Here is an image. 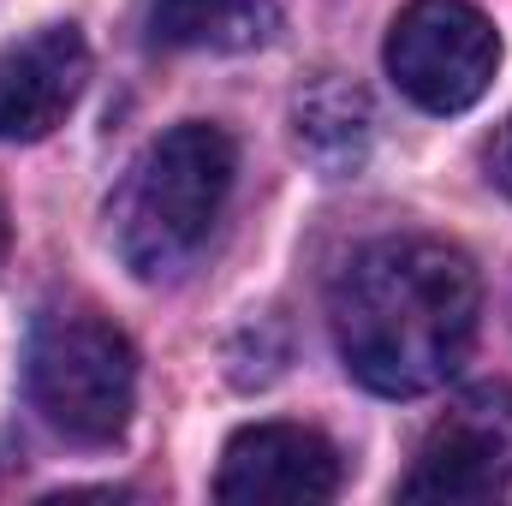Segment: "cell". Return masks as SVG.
<instances>
[{
	"instance_id": "3",
	"label": "cell",
	"mask_w": 512,
	"mask_h": 506,
	"mask_svg": "<svg viewBox=\"0 0 512 506\" xmlns=\"http://www.w3.org/2000/svg\"><path fill=\"white\" fill-rule=\"evenodd\" d=\"M30 399L78 447L120 441L131 423V405H137L131 340L90 310L42 316L30 334Z\"/></svg>"
},
{
	"instance_id": "11",
	"label": "cell",
	"mask_w": 512,
	"mask_h": 506,
	"mask_svg": "<svg viewBox=\"0 0 512 506\" xmlns=\"http://www.w3.org/2000/svg\"><path fill=\"white\" fill-rule=\"evenodd\" d=\"M6 239H12V233H6V209H0V262H6Z\"/></svg>"
},
{
	"instance_id": "4",
	"label": "cell",
	"mask_w": 512,
	"mask_h": 506,
	"mask_svg": "<svg viewBox=\"0 0 512 506\" xmlns=\"http://www.w3.org/2000/svg\"><path fill=\"white\" fill-rule=\"evenodd\" d=\"M387 78L423 114H465L501 66V36L471 0H411L387 24Z\"/></svg>"
},
{
	"instance_id": "10",
	"label": "cell",
	"mask_w": 512,
	"mask_h": 506,
	"mask_svg": "<svg viewBox=\"0 0 512 506\" xmlns=\"http://www.w3.org/2000/svg\"><path fill=\"white\" fill-rule=\"evenodd\" d=\"M483 167H489V179H495V185L512 197V120L495 131V137H489V149H483Z\"/></svg>"
},
{
	"instance_id": "1",
	"label": "cell",
	"mask_w": 512,
	"mask_h": 506,
	"mask_svg": "<svg viewBox=\"0 0 512 506\" xmlns=\"http://www.w3.org/2000/svg\"><path fill=\"white\" fill-rule=\"evenodd\" d=\"M477 268L447 239H376L334 280L328 316L346 370L370 393L411 399L453 376L477 340Z\"/></svg>"
},
{
	"instance_id": "5",
	"label": "cell",
	"mask_w": 512,
	"mask_h": 506,
	"mask_svg": "<svg viewBox=\"0 0 512 506\" xmlns=\"http://www.w3.org/2000/svg\"><path fill=\"white\" fill-rule=\"evenodd\" d=\"M512 483V387H465L423 435L399 501H495Z\"/></svg>"
},
{
	"instance_id": "7",
	"label": "cell",
	"mask_w": 512,
	"mask_h": 506,
	"mask_svg": "<svg viewBox=\"0 0 512 506\" xmlns=\"http://www.w3.org/2000/svg\"><path fill=\"white\" fill-rule=\"evenodd\" d=\"M90 84V42L78 24H42L0 48V143H42Z\"/></svg>"
},
{
	"instance_id": "2",
	"label": "cell",
	"mask_w": 512,
	"mask_h": 506,
	"mask_svg": "<svg viewBox=\"0 0 512 506\" xmlns=\"http://www.w3.org/2000/svg\"><path fill=\"white\" fill-rule=\"evenodd\" d=\"M233 173L239 149L221 126L191 120L161 131L126 167L108 203V233L120 262L137 280H173L179 268H191V256L209 245L233 197Z\"/></svg>"
},
{
	"instance_id": "9",
	"label": "cell",
	"mask_w": 512,
	"mask_h": 506,
	"mask_svg": "<svg viewBox=\"0 0 512 506\" xmlns=\"http://www.w3.org/2000/svg\"><path fill=\"white\" fill-rule=\"evenodd\" d=\"M155 48H256L274 36V0H149Z\"/></svg>"
},
{
	"instance_id": "8",
	"label": "cell",
	"mask_w": 512,
	"mask_h": 506,
	"mask_svg": "<svg viewBox=\"0 0 512 506\" xmlns=\"http://www.w3.org/2000/svg\"><path fill=\"white\" fill-rule=\"evenodd\" d=\"M292 137L298 149L322 167V173H352L370 155L376 137V114L370 96L346 78H316L298 102H292Z\"/></svg>"
},
{
	"instance_id": "6",
	"label": "cell",
	"mask_w": 512,
	"mask_h": 506,
	"mask_svg": "<svg viewBox=\"0 0 512 506\" xmlns=\"http://www.w3.org/2000/svg\"><path fill=\"white\" fill-rule=\"evenodd\" d=\"M340 453L322 429L304 423H251L227 441L221 453V477L215 495L233 506H262V501H334L340 495Z\"/></svg>"
}]
</instances>
